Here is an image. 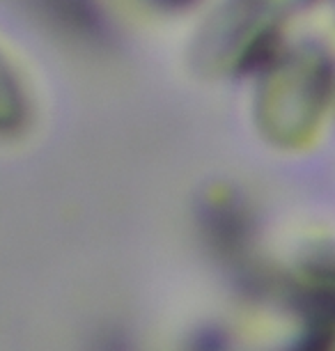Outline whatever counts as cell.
Wrapping results in <instances>:
<instances>
[]
</instances>
